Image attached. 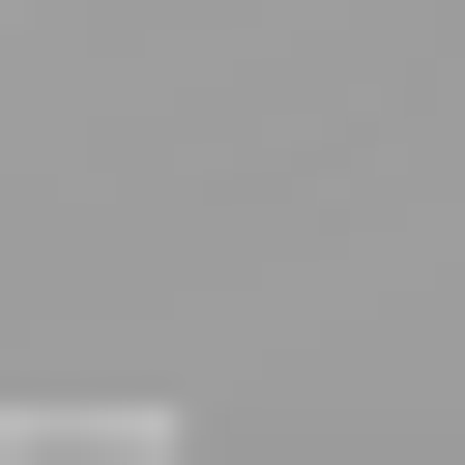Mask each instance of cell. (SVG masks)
Listing matches in <instances>:
<instances>
[{"mask_svg": "<svg viewBox=\"0 0 465 465\" xmlns=\"http://www.w3.org/2000/svg\"><path fill=\"white\" fill-rule=\"evenodd\" d=\"M0 465H174V378H0Z\"/></svg>", "mask_w": 465, "mask_h": 465, "instance_id": "obj_1", "label": "cell"}]
</instances>
